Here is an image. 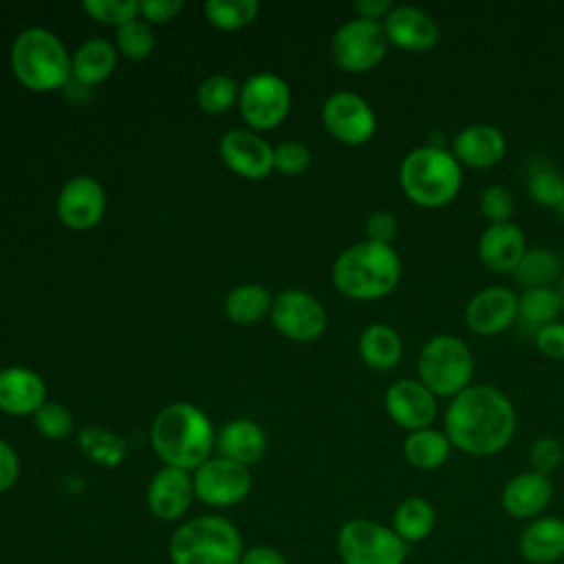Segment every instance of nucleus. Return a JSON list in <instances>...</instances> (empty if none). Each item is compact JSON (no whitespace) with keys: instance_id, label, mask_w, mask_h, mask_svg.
<instances>
[{"instance_id":"f257e3e1","label":"nucleus","mask_w":564,"mask_h":564,"mask_svg":"<svg viewBox=\"0 0 564 564\" xmlns=\"http://www.w3.org/2000/svg\"><path fill=\"white\" fill-rule=\"evenodd\" d=\"M443 432L452 447L469 456H494L516 434V408L496 386L471 383L449 399Z\"/></svg>"},{"instance_id":"f03ea898","label":"nucleus","mask_w":564,"mask_h":564,"mask_svg":"<svg viewBox=\"0 0 564 564\" xmlns=\"http://www.w3.org/2000/svg\"><path fill=\"white\" fill-rule=\"evenodd\" d=\"M150 443L167 467L185 471L198 469L216 445L209 416L192 403H170L152 421Z\"/></svg>"},{"instance_id":"7ed1b4c3","label":"nucleus","mask_w":564,"mask_h":564,"mask_svg":"<svg viewBox=\"0 0 564 564\" xmlns=\"http://www.w3.org/2000/svg\"><path fill=\"white\" fill-rule=\"evenodd\" d=\"M401 280V258L392 245L361 240L344 249L333 264V284L350 300H379Z\"/></svg>"},{"instance_id":"20e7f679","label":"nucleus","mask_w":564,"mask_h":564,"mask_svg":"<svg viewBox=\"0 0 564 564\" xmlns=\"http://www.w3.org/2000/svg\"><path fill=\"white\" fill-rule=\"evenodd\" d=\"M399 185L414 205L443 207L460 192L463 165L454 159L452 150L425 143L401 159Z\"/></svg>"},{"instance_id":"39448f33","label":"nucleus","mask_w":564,"mask_h":564,"mask_svg":"<svg viewBox=\"0 0 564 564\" xmlns=\"http://www.w3.org/2000/svg\"><path fill=\"white\" fill-rule=\"evenodd\" d=\"M242 551L240 529L218 513L181 522L167 540L170 564H240Z\"/></svg>"},{"instance_id":"423d86ee","label":"nucleus","mask_w":564,"mask_h":564,"mask_svg":"<svg viewBox=\"0 0 564 564\" xmlns=\"http://www.w3.org/2000/svg\"><path fill=\"white\" fill-rule=\"evenodd\" d=\"M11 68L22 86L46 93L62 88L70 79V55L53 31L29 26L13 40Z\"/></svg>"},{"instance_id":"0eeeda50","label":"nucleus","mask_w":564,"mask_h":564,"mask_svg":"<svg viewBox=\"0 0 564 564\" xmlns=\"http://www.w3.org/2000/svg\"><path fill=\"white\" fill-rule=\"evenodd\" d=\"M416 375L436 397L452 399L471 386L474 355L460 337L449 333L434 335L419 350Z\"/></svg>"},{"instance_id":"6e6552de","label":"nucleus","mask_w":564,"mask_h":564,"mask_svg":"<svg viewBox=\"0 0 564 564\" xmlns=\"http://www.w3.org/2000/svg\"><path fill=\"white\" fill-rule=\"evenodd\" d=\"M335 546L341 564H405L408 557V544L392 527L368 518L346 520Z\"/></svg>"},{"instance_id":"1a4fd4ad","label":"nucleus","mask_w":564,"mask_h":564,"mask_svg":"<svg viewBox=\"0 0 564 564\" xmlns=\"http://www.w3.org/2000/svg\"><path fill=\"white\" fill-rule=\"evenodd\" d=\"M388 37L381 22L352 18L344 22L330 40V57L346 73H366L383 62Z\"/></svg>"},{"instance_id":"9d476101","label":"nucleus","mask_w":564,"mask_h":564,"mask_svg":"<svg viewBox=\"0 0 564 564\" xmlns=\"http://www.w3.org/2000/svg\"><path fill=\"white\" fill-rule=\"evenodd\" d=\"M238 108L253 132L271 130L289 115L291 88L275 73H256L240 86Z\"/></svg>"},{"instance_id":"9b49d317","label":"nucleus","mask_w":564,"mask_h":564,"mask_svg":"<svg viewBox=\"0 0 564 564\" xmlns=\"http://www.w3.org/2000/svg\"><path fill=\"white\" fill-rule=\"evenodd\" d=\"M194 498L212 509H227L240 505L253 487L249 467L229 458H207L198 469L192 471Z\"/></svg>"},{"instance_id":"f8f14e48","label":"nucleus","mask_w":564,"mask_h":564,"mask_svg":"<svg viewBox=\"0 0 564 564\" xmlns=\"http://www.w3.org/2000/svg\"><path fill=\"white\" fill-rule=\"evenodd\" d=\"M322 123L337 141L364 145L377 130V115L361 95L337 90L322 104Z\"/></svg>"},{"instance_id":"ddd939ff","label":"nucleus","mask_w":564,"mask_h":564,"mask_svg":"<svg viewBox=\"0 0 564 564\" xmlns=\"http://www.w3.org/2000/svg\"><path fill=\"white\" fill-rule=\"evenodd\" d=\"M273 326L289 339L315 341L326 330V311L317 297L306 291L289 289L282 291L271 306Z\"/></svg>"},{"instance_id":"4468645a","label":"nucleus","mask_w":564,"mask_h":564,"mask_svg":"<svg viewBox=\"0 0 564 564\" xmlns=\"http://www.w3.org/2000/svg\"><path fill=\"white\" fill-rule=\"evenodd\" d=\"M383 408L392 423L408 432L432 427L438 416V397L419 379L394 381L383 397Z\"/></svg>"},{"instance_id":"2eb2a0df","label":"nucleus","mask_w":564,"mask_h":564,"mask_svg":"<svg viewBox=\"0 0 564 564\" xmlns=\"http://www.w3.org/2000/svg\"><path fill=\"white\" fill-rule=\"evenodd\" d=\"M55 209L66 227L75 231L90 229L104 218L106 192L101 183L93 176H73L62 185L55 200Z\"/></svg>"},{"instance_id":"dca6fc26","label":"nucleus","mask_w":564,"mask_h":564,"mask_svg":"<svg viewBox=\"0 0 564 564\" xmlns=\"http://www.w3.org/2000/svg\"><path fill=\"white\" fill-rule=\"evenodd\" d=\"M194 500L192 471L163 465L148 482L145 505L148 511L161 522L181 520Z\"/></svg>"},{"instance_id":"f3484780","label":"nucleus","mask_w":564,"mask_h":564,"mask_svg":"<svg viewBox=\"0 0 564 564\" xmlns=\"http://www.w3.org/2000/svg\"><path fill=\"white\" fill-rule=\"evenodd\" d=\"M381 26L388 44H394L397 48L410 53H427L441 40L438 22L432 18V13L414 4L392 7V11L383 18Z\"/></svg>"},{"instance_id":"a211bd4d","label":"nucleus","mask_w":564,"mask_h":564,"mask_svg":"<svg viewBox=\"0 0 564 564\" xmlns=\"http://www.w3.org/2000/svg\"><path fill=\"white\" fill-rule=\"evenodd\" d=\"M223 163L242 178L258 181L273 170V148L253 130L234 128L218 143Z\"/></svg>"},{"instance_id":"6ab92c4d","label":"nucleus","mask_w":564,"mask_h":564,"mask_svg":"<svg viewBox=\"0 0 564 564\" xmlns=\"http://www.w3.org/2000/svg\"><path fill=\"white\" fill-rule=\"evenodd\" d=\"M518 319V295L509 286H485L469 297L465 322L471 333L494 337Z\"/></svg>"},{"instance_id":"aec40b11","label":"nucleus","mask_w":564,"mask_h":564,"mask_svg":"<svg viewBox=\"0 0 564 564\" xmlns=\"http://www.w3.org/2000/svg\"><path fill=\"white\" fill-rule=\"evenodd\" d=\"M452 154L460 165L474 170H487L498 165L507 154L505 134L485 121L467 123L452 139Z\"/></svg>"},{"instance_id":"412c9836","label":"nucleus","mask_w":564,"mask_h":564,"mask_svg":"<svg viewBox=\"0 0 564 564\" xmlns=\"http://www.w3.org/2000/svg\"><path fill=\"white\" fill-rule=\"evenodd\" d=\"M553 498V482L538 471H520L511 476L500 494V505L516 520H535L544 513Z\"/></svg>"},{"instance_id":"4be33fe9","label":"nucleus","mask_w":564,"mask_h":564,"mask_svg":"<svg viewBox=\"0 0 564 564\" xmlns=\"http://www.w3.org/2000/svg\"><path fill=\"white\" fill-rule=\"evenodd\" d=\"M527 249L522 229L511 220L487 225L478 238V258L496 273H513Z\"/></svg>"},{"instance_id":"5701e85b","label":"nucleus","mask_w":564,"mask_h":564,"mask_svg":"<svg viewBox=\"0 0 564 564\" xmlns=\"http://www.w3.org/2000/svg\"><path fill=\"white\" fill-rule=\"evenodd\" d=\"M46 401L44 379L24 366H9L0 370V410L11 416L35 414Z\"/></svg>"},{"instance_id":"b1692460","label":"nucleus","mask_w":564,"mask_h":564,"mask_svg":"<svg viewBox=\"0 0 564 564\" xmlns=\"http://www.w3.org/2000/svg\"><path fill=\"white\" fill-rule=\"evenodd\" d=\"M518 551L529 564L560 562L564 557V520L557 516L531 520L518 538Z\"/></svg>"},{"instance_id":"393cba45","label":"nucleus","mask_w":564,"mask_h":564,"mask_svg":"<svg viewBox=\"0 0 564 564\" xmlns=\"http://www.w3.org/2000/svg\"><path fill=\"white\" fill-rule=\"evenodd\" d=\"M218 456L240 463L245 467L256 465L267 449L264 430L251 419H234L223 425L216 436Z\"/></svg>"},{"instance_id":"a878e982","label":"nucleus","mask_w":564,"mask_h":564,"mask_svg":"<svg viewBox=\"0 0 564 564\" xmlns=\"http://www.w3.org/2000/svg\"><path fill=\"white\" fill-rule=\"evenodd\" d=\"M117 66V48L104 37H90L82 42L70 55V77L90 86L108 79Z\"/></svg>"},{"instance_id":"bb28decb","label":"nucleus","mask_w":564,"mask_h":564,"mask_svg":"<svg viewBox=\"0 0 564 564\" xmlns=\"http://www.w3.org/2000/svg\"><path fill=\"white\" fill-rule=\"evenodd\" d=\"M359 357L372 370H390L403 357V339L388 324H370L359 335Z\"/></svg>"},{"instance_id":"cd10ccee","label":"nucleus","mask_w":564,"mask_h":564,"mask_svg":"<svg viewBox=\"0 0 564 564\" xmlns=\"http://www.w3.org/2000/svg\"><path fill=\"white\" fill-rule=\"evenodd\" d=\"M452 443L443 430L425 427L416 432H408L403 441V456L405 460L421 471H434L443 467L452 454Z\"/></svg>"},{"instance_id":"c85d7f7f","label":"nucleus","mask_w":564,"mask_h":564,"mask_svg":"<svg viewBox=\"0 0 564 564\" xmlns=\"http://www.w3.org/2000/svg\"><path fill=\"white\" fill-rule=\"evenodd\" d=\"M436 527V509L427 498L408 496L403 498L392 513V531L410 546L419 544Z\"/></svg>"},{"instance_id":"c756f323","label":"nucleus","mask_w":564,"mask_h":564,"mask_svg":"<svg viewBox=\"0 0 564 564\" xmlns=\"http://www.w3.org/2000/svg\"><path fill=\"white\" fill-rule=\"evenodd\" d=\"M271 293L256 282L234 286L225 297V313L236 324H253L271 313Z\"/></svg>"},{"instance_id":"7c9ffc66","label":"nucleus","mask_w":564,"mask_h":564,"mask_svg":"<svg viewBox=\"0 0 564 564\" xmlns=\"http://www.w3.org/2000/svg\"><path fill=\"white\" fill-rule=\"evenodd\" d=\"M77 443H79V449L93 463L104 465V467L119 465L128 454V445L119 434L104 430V427H95V425L84 427L77 436Z\"/></svg>"},{"instance_id":"2f4dec72","label":"nucleus","mask_w":564,"mask_h":564,"mask_svg":"<svg viewBox=\"0 0 564 564\" xmlns=\"http://www.w3.org/2000/svg\"><path fill=\"white\" fill-rule=\"evenodd\" d=\"M560 271H562V262L551 249L533 247L524 251L513 275L524 289H533V286H551V282L560 278Z\"/></svg>"},{"instance_id":"473e14b6","label":"nucleus","mask_w":564,"mask_h":564,"mask_svg":"<svg viewBox=\"0 0 564 564\" xmlns=\"http://www.w3.org/2000/svg\"><path fill=\"white\" fill-rule=\"evenodd\" d=\"M560 313L562 306L555 286H533L524 289L522 295H518V317L535 330L551 322H557Z\"/></svg>"},{"instance_id":"72a5a7b5","label":"nucleus","mask_w":564,"mask_h":564,"mask_svg":"<svg viewBox=\"0 0 564 564\" xmlns=\"http://www.w3.org/2000/svg\"><path fill=\"white\" fill-rule=\"evenodd\" d=\"M238 95L240 86L236 84V79L223 73L205 77L196 88V101L209 115L227 112L238 101Z\"/></svg>"},{"instance_id":"f704fd0d","label":"nucleus","mask_w":564,"mask_h":564,"mask_svg":"<svg viewBox=\"0 0 564 564\" xmlns=\"http://www.w3.org/2000/svg\"><path fill=\"white\" fill-rule=\"evenodd\" d=\"M260 4L256 0H207L205 15L216 29H240L256 20Z\"/></svg>"},{"instance_id":"c9c22d12","label":"nucleus","mask_w":564,"mask_h":564,"mask_svg":"<svg viewBox=\"0 0 564 564\" xmlns=\"http://www.w3.org/2000/svg\"><path fill=\"white\" fill-rule=\"evenodd\" d=\"M115 48L128 59H143L154 48V33L150 24L141 18H134L121 26H117L115 33Z\"/></svg>"},{"instance_id":"e433bc0d","label":"nucleus","mask_w":564,"mask_h":564,"mask_svg":"<svg viewBox=\"0 0 564 564\" xmlns=\"http://www.w3.org/2000/svg\"><path fill=\"white\" fill-rule=\"evenodd\" d=\"M33 416H35L37 432L53 441L66 438L75 425L70 410L66 405H62L59 401H44Z\"/></svg>"},{"instance_id":"4c0bfd02","label":"nucleus","mask_w":564,"mask_h":564,"mask_svg":"<svg viewBox=\"0 0 564 564\" xmlns=\"http://www.w3.org/2000/svg\"><path fill=\"white\" fill-rule=\"evenodd\" d=\"M527 192L538 205L557 209L564 200V178L549 167L535 170L527 181Z\"/></svg>"},{"instance_id":"58836bf2","label":"nucleus","mask_w":564,"mask_h":564,"mask_svg":"<svg viewBox=\"0 0 564 564\" xmlns=\"http://www.w3.org/2000/svg\"><path fill=\"white\" fill-rule=\"evenodd\" d=\"M84 11L104 24H126L139 15L137 0H84Z\"/></svg>"},{"instance_id":"ea45409f","label":"nucleus","mask_w":564,"mask_h":564,"mask_svg":"<svg viewBox=\"0 0 564 564\" xmlns=\"http://www.w3.org/2000/svg\"><path fill=\"white\" fill-rule=\"evenodd\" d=\"M478 207L482 216L489 220V225L509 223L513 214V194L502 183H491L480 192Z\"/></svg>"},{"instance_id":"a19ab883","label":"nucleus","mask_w":564,"mask_h":564,"mask_svg":"<svg viewBox=\"0 0 564 564\" xmlns=\"http://www.w3.org/2000/svg\"><path fill=\"white\" fill-rule=\"evenodd\" d=\"M562 460H564V445L555 436H538L529 445L531 471L549 476L562 465Z\"/></svg>"},{"instance_id":"79ce46f5","label":"nucleus","mask_w":564,"mask_h":564,"mask_svg":"<svg viewBox=\"0 0 564 564\" xmlns=\"http://www.w3.org/2000/svg\"><path fill=\"white\" fill-rule=\"evenodd\" d=\"M311 165V150L300 141H282L273 148V167L282 174L297 176Z\"/></svg>"},{"instance_id":"37998d69","label":"nucleus","mask_w":564,"mask_h":564,"mask_svg":"<svg viewBox=\"0 0 564 564\" xmlns=\"http://www.w3.org/2000/svg\"><path fill=\"white\" fill-rule=\"evenodd\" d=\"M397 231H399L397 216L388 209H377L366 220V236H368L366 240L381 242V245H392Z\"/></svg>"},{"instance_id":"c03bdc74","label":"nucleus","mask_w":564,"mask_h":564,"mask_svg":"<svg viewBox=\"0 0 564 564\" xmlns=\"http://www.w3.org/2000/svg\"><path fill=\"white\" fill-rule=\"evenodd\" d=\"M535 348L549 359H564V322H551L535 330Z\"/></svg>"},{"instance_id":"a18cd8bd","label":"nucleus","mask_w":564,"mask_h":564,"mask_svg":"<svg viewBox=\"0 0 564 564\" xmlns=\"http://www.w3.org/2000/svg\"><path fill=\"white\" fill-rule=\"evenodd\" d=\"M20 476V458L15 454V449L0 438V494L9 491Z\"/></svg>"},{"instance_id":"49530a36","label":"nucleus","mask_w":564,"mask_h":564,"mask_svg":"<svg viewBox=\"0 0 564 564\" xmlns=\"http://www.w3.org/2000/svg\"><path fill=\"white\" fill-rule=\"evenodd\" d=\"M183 9L181 0H141L139 2V15L145 18V22H167Z\"/></svg>"},{"instance_id":"de8ad7c7","label":"nucleus","mask_w":564,"mask_h":564,"mask_svg":"<svg viewBox=\"0 0 564 564\" xmlns=\"http://www.w3.org/2000/svg\"><path fill=\"white\" fill-rule=\"evenodd\" d=\"M240 564H289L286 555L269 544H256V546H247L242 551Z\"/></svg>"},{"instance_id":"09e8293b","label":"nucleus","mask_w":564,"mask_h":564,"mask_svg":"<svg viewBox=\"0 0 564 564\" xmlns=\"http://www.w3.org/2000/svg\"><path fill=\"white\" fill-rule=\"evenodd\" d=\"M355 11H357V18L383 22V18L392 11V4L390 0H357Z\"/></svg>"},{"instance_id":"8fccbe9b","label":"nucleus","mask_w":564,"mask_h":564,"mask_svg":"<svg viewBox=\"0 0 564 564\" xmlns=\"http://www.w3.org/2000/svg\"><path fill=\"white\" fill-rule=\"evenodd\" d=\"M555 293H557V297H560V306H562V311H564V278H560V280H557V284H555Z\"/></svg>"},{"instance_id":"3c124183","label":"nucleus","mask_w":564,"mask_h":564,"mask_svg":"<svg viewBox=\"0 0 564 564\" xmlns=\"http://www.w3.org/2000/svg\"><path fill=\"white\" fill-rule=\"evenodd\" d=\"M557 214H560V218H562V220H564V200H562V205H560V207H557Z\"/></svg>"}]
</instances>
